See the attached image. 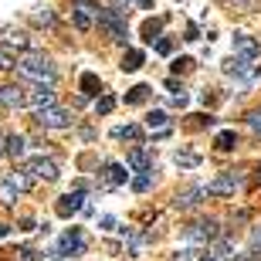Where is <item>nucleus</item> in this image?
<instances>
[{
	"label": "nucleus",
	"mask_w": 261,
	"mask_h": 261,
	"mask_svg": "<svg viewBox=\"0 0 261 261\" xmlns=\"http://www.w3.org/2000/svg\"><path fill=\"white\" fill-rule=\"evenodd\" d=\"M14 68L24 78H31V82H48V85H55V78H58V68H55V61L44 51H24Z\"/></svg>",
	"instance_id": "f257e3e1"
},
{
	"label": "nucleus",
	"mask_w": 261,
	"mask_h": 261,
	"mask_svg": "<svg viewBox=\"0 0 261 261\" xmlns=\"http://www.w3.org/2000/svg\"><path fill=\"white\" fill-rule=\"evenodd\" d=\"M95 24H98V31H102L109 41H116V44H126V41H129L126 10H119V7H98Z\"/></svg>",
	"instance_id": "f03ea898"
},
{
	"label": "nucleus",
	"mask_w": 261,
	"mask_h": 261,
	"mask_svg": "<svg viewBox=\"0 0 261 261\" xmlns=\"http://www.w3.org/2000/svg\"><path fill=\"white\" fill-rule=\"evenodd\" d=\"M82 251H85V234H82V227H68L58 241H55L51 258H71V254H82Z\"/></svg>",
	"instance_id": "7ed1b4c3"
},
{
	"label": "nucleus",
	"mask_w": 261,
	"mask_h": 261,
	"mask_svg": "<svg viewBox=\"0 0 261 261\" xmlns=\"http://www.w3.org/2000/svg\"><path fill=\"white\" fill-rule=\"evenodd\" d=\"M95 14H98V0H71V24L82 34L95 28Z\"/></svg>",
	"instance_id": "20e7f679"
},
{
	"label": "nucleus",
	"mask_w": 261,
	"mask_h": 261,
	"mask_svg": "<svg viewBox=\"0 0 261 261\" xmlns=\"http://www.w3.org/2000/svg\"><path fill=\"white\" fill-rule=\"evenodd\" d=\"M217 234H221L217 221H214V217H200V221H194L184 231V238H187V241H194V244H207V241H214Z\"/></svg>",
	"instance_id": "39448f33"
},
{
	"label": "nucleus",
	"mask_w": 261,
	"mask_h": 261,
	"mask_svg": "<svg viewBox=\"0 0 261 261\" xmlns=\"http://www.w3.org/2000/svg\"><path fill=\"white\" fill-rule=\"evenodd\" d=\"M38 126H44V129H68L71 126V116H68L65 109H58V106H44V109H38Z\"/></svg>",
	"instance_id": "423d86ee"
},
{
	"label": "nucleus",
	"mask_w": 261,
	"mask_h": 261,
	"mask_svg": "<svg viewBox=\"0 0 261 261\" xmlns=\"http://www.w3.org/2000/svg\"><path fill=\"white\" fill-rule=\"evenodd\" d=\"M78 211H85V190H82V187H78L75 194L58 197V203H55V214H58V217H75Z\"/></svg>",
	"instance_id": "0eeeda50"
},
{
	"label": "nucleus",
	"mask_w": 261,
	"mask_h": 261,
	"mask_svg": "<svg viewBox=\"0 0 261 261\" xmlns=\"http://www.w3.org/2000/svg\"><path fill=\"white\" fill-rule=\"evenodd\" d=\"M221 68H224V75H234V78H248V82H251V78H258V71L251 68V61L241 58V55H231V58H224Z\"/></svg>",
	"instance_id": "6e6552de"
},
{
	"label": "nucleus",
	"mask_w": 261,
	"mask_h": 261,
	"mask_svg": "<svg viewBox=\"0 0 261 261\" xmlns=\"http://www.w3.org/2000/svg\"><path fill=\"white\" fill-rule=\"evenodd\" d=\"M28 173L34 176V180H44V184H51V180H58V166H55V160L34 156V160L28 163Z\"/></svg>",
	"instance_id": "1a4fd4ad"
},
{
	"label": "nucleus",
	"mask_w": 261,
	"mask_h": 261,
	"mask_svg": "<svg viewBox=\"0 0 261 261\" xmlns=\"http://www.w3.org/2000/svg\"><path fill=\"white\" fill-rule=\"evenodd\" d=\"M24 106H31L34 112L38 109H44V106H55V88L48 85V82H38V85L31 88V95H28V102Z\"/></svg>",
	"instance_id": "9d476101"
},
{
	"label": "nucleus",
	"mask_w": 261,
	"mask_h": 261,
	"mask_svg": "<svg viewBox=\"0 0 261 261\" xmlns=\"http://www.w3.org/2000/svg\"><path fill=\"white\" fill-rule=\"evenodd\" d=\"M234 55H241L248 61L261 58V41H254L251 34H234Z\"/></svg>",
	"instance_id": "9b49d317"
},
{
	"label": "nucleus",
	"mask_w": 261,
	"mask_h": 261,
	"mask_svg": "<svg viewBox=\"0 0 261 261\" xmlns=\"http://www.w3.org/2000/svg\"><path fill=\"white\" fill-rule=\"evenodd\" d=\"M234 190H238V176L234 173H221L217 180H211L203 187V194H211V197H231Z\"/></svg>",
	"instance_id": "f8f14e48"
},
{
	"label": "nucleus",
	"mask_w": 261,
	"mask_h": 261,
	"mask_svg": "<svg viewBox=\"0 0 261 261\" xmlns=\"http://www.w3.org/2000/svg\"><path fill=\"white\" fill-rule=\"evenodd\" d=\"M126 180H129V173H126V166L122 163H106L102 166V187H126Z\"/></svg>",
	"instance_id": "ddd939ff"
},
{
	"label": "nucleus",
	"mask_w": 261,
	"mask_h": 261,
	"mask_svg": "<svg viewBox=\"0 0 261 261\" xmlns=\"http://www.w3.org/2000/svg\"><path fill=\"white\" fill-rule=\"evenodd\" d=\"M126 166L129 170H153V153L146 149V146H136V149H129V156H126Z\"/></svg>",
	"instance_id": "4468645a"
},
{
	"label": "nucleus",
	"mask_w": 261,
	"mask_h": 261,
	"mask_svg": "<svg viewBox=\"0 0 261 261\" xmlns=\"http://www.w3.org/2000/svg\"><path fill=\"white\" fill-rule=\"evenodd\" d=\"M200 197H203V187H190V190H184V194H176L173 207L176 211H194L197 203H200Z\"/></svg>",
	"instance_id": "2eb2a0df"
},
{
	"label": "nucleus",
	"mask_w": 261,
	"mask_h": 261,
	"mask_svg": "<svg viewBox=\"0 0 261 261\" xmlns=\"http://www.w3.org/2000/svg\"><path fill=\"white\" fill-rule=\"evenodd\" d=\"M24 102H28V95H24V88H17V85L0 88V106H7V109H20Z\"/></svg>",
	"instance_id": "dca6fc26"
},
{
	"label": "nucleus",
	"mask_w": 261,
	"mask_h": 261,
	"mask_svg": "<svg viewBox=\"0 0 261 261\" xmlns=\"http://www.w3.org/2000/svg\"><path fill=\"white\" fill-rule=\"evenodd\" d=\"M163 24H166V17H146V20H143V28H139L143 41H149V44H153V41L163 34Z\"/></svg>",
	"instance_id": "f3484780"
},
{
	"label": "nucleus",
	"mask_w": 261,
	"mask_h": 261,
	"mask_svg": "<svg viewBox=\"0 0 261 261\" xmlns=\"http://www.w3.org/2000/svg\"><path fill=\"white\" fill-rule=\"evenodd\" d=\"M78 88H82V98H92V95H98L102 82H98L95 71H82V78H78Z\"/></svg>",
	"instance_id": "a211bd4d"
},
{
	"label": "nucleus",
	"mask_w": 261,
	"mask_h": 261,
	"mask_svg": "<svg viewBox=\"0 0 261 261\" xmlns=\"http://www.w3.org/2000/svg\"><path fill=\"white\" fill-rule=\"evenodd\" d=\"M143 61H146V55L139 48H126V55H122L119 68H122V71H139V68H143Z\"/></svg>",
	"instance_id": "6ab92c4d"
},
{
	"label": "nucleus",
	"mask_w": 261,
	"mask_h": 261,
	"mask_svg": "<svg viewBox=\"0 0 261 261\" xmlns=\"http://www.w3.org/2000/svg\"><path fill=\"white\" fill-rule=\"evenodd\" d=\"M31 20H34L38 28H55V24H58V17H55L51 7H34L31 10Z\"/></svg>",
	"instance_id": "aec40b11"
},
{
	"label": "nucleus",
	"mask_w": 261,
	"mask_h": 261,
	"mask_svg": "<svg viewBox=\"0 0 261 261\" xmlns=\"http://www.w3.org/2000/svg\"><path fill=\"white\" fill-rule=\"evenodd\" d=\"M234 146H238V133H234V129H221V133L214 136V149L227 153V149H234Z\"/></svg>",
	"instance_id": "412c9836"
},
{
	"label": "nucleus",
	"mask_w": 261,
	"mask_h": 261,
	"mask_svg": "<svg viewBox=\"0 0 261 261\" xmlns=\"http://www.w3.org/2000/svg\"><path fill=\"white\" fill-rule=\"evenodd\" d=\"M211 244H214V248H211V254H217L221 261H227V258L234 254V241H231V238H221V234H217V238H214Z\"/></svg>",
	"instance_id": "4be33fe9"
},
{
	"label": "nucleus",
	"mask_w": 261,
	"mask_h": 261,
	"mask_svg": "<svg viewBox=\"0 0 261 261\" xmlns=\"http://www.w3.org/2000/svg\"><path fill=\"white\" fill-rule=\"evenodd\" d=\"M4 143H7V146H4V153H7V156H14V160H17V156H24V146H28V139H24L20 133L7 136Z\"/></svg>",
	"instance_id": "5701e85b"
},
{
	"label": "nucleus",
	"mask_w": 261,
	"mask_h": 261,
	"mask_svg": "<svg viewBox=\"0 0 261 261\" xmlns=\"http://www.w3.org/2000/svg\"><path fill=\"white\" fill-rule=\"evenodd\" d=\"M153 173H156V170H139V173H136L133 180H129V184H133V190H136V194H146V190L153 187Z\"/></svg>",
	"instance_id": "b1692460"
},
{
	"label": "nucleus",
	"mask_w": 261,
	"mask_h": 261,
	"mask_svg": "<svg viewBox=\"0 0 261 261\" xmlns=\"http://www.w3.org/2000/svg\"><path fill=\"white\" fill-rule=\"evenodd\" d=\"M176 166H184V170H194V166H200V156L190 153V149H176Z\"/></svg>",
	"instance_id": "393cba45"
},
{
	"label": "nucleus",
	"mask_w": 261,
	"mask_h": 261,
	"mask_svg": "<svg viewBox=\"0 0 261 261\" xmlns=\"http://www.w3.org/2000/svg\"><path fill=\"white\" fill-rule=\"evenodd\" d=\"M4 44H17L20 51H31V38L24 34V31H7V38H4Z\"/></svg>",
	"instance_id": "a878e982"
},
{
	"label": "nucleus",
	"mask_w": 261,
	"mask_h": 261,
	"mask_svg": "<svg viewBox=\"0 0 261 261\" xmlns=\"http://www.w3.org/2000/svg\"><path fill=\"white\" fill-rule=\"evenodd\" d=\"M149 92H153L149 85H136V88H129L126 106H139V102H146V98H149Z\"/></svg>",
	"instance_id": "bb28decb"
},
{
	"label": "nucleus",
	"mask_w": 261,
	"mask_h": 261,
	"mask_svg": "<svg viewBox=\"0 0 261 261\" xmlns=\"http://www.w3.org/2000/svg\"><path fill=\"white\" fill-rule=\"evenodd\" d=\"M7 180H10L14 187H17L20 194H28V190H31V176H28V170H14V173H10Z\"/></svg>",
	"instance_id": "cd10ccee"
},
{
	"label": "nucleus",
	"mask_w": 261,
	"mask_h": 261,
	"mask_svg": "<svg viewBox=\"0 0 261 261\" xmlns=\"http://www.w3.org/2000/svg\"><path fill=\"white\" fill-rule=\"evenodd\" d=\"M166 122H170V119H166V112H160V109L146 116V126H149V129H166Z\"/></svg>",
	"instance_id": "c85d7f7f"
},
{
	"label": "nucleus",
	"mask_w": 261,
	"mask_h": 261,
	"mask_svg": "<svg viewBox=\"0 0 261 261\" xmlns=\"http://www.w3.org/2000/svg\"><path fill=\"white\" fill-rule=\"evenodd\" d=\"M17 187L10 184V180H4V184H0V197H4V203H17Z\"/></svg>",
	"instance_id": "c756f323"
},
{
	"label": "nucleus",
	"mask_w": 261,
	"mask_h": 261,
	"mask_svg": "<svg viewBox=\"0 0 261 261\" xmlns=\"http://www.w3.org/2000/svg\"><path fill=\"white\" fill-rule=\"evenodd\" d=\"M112 109H116V98H112V95H102V98L95 102V112H98V116H109Z\"/></svg>",
	"instance_id": "7c9ffc66"
},
{
	"label": "nucleus",
	"mask_w": 261,
	"mask_h": 261,
	"mask_svg": "<svg viewBox=\"0 0 261 261\" xmlns=\"http://www.w3.org/2000/svg\"><path fill=\"white\" fill-rule=\"evenodd\" d=\"M112 136H116V139H136V136H139V126H116Z\"/></svg>",
	"instance_id": "2f4dec72"
},
{
	"label": "nucleus",
	"mask_w": 261,
	"mask_h": 261,
	"mask_svg": "<svg viewBox=\"0 0 261 261\" xmlns=\"http://www.w3.org/2000/svg\"><path fill=\"white\" fill-rule=\"evenodd\" d=\"M153 44H156V51H160V55H170V51H173V41L163 38V34H160V38H156Z\"/></svg>",
	"instance_id": "473e14b6"
},
{
	"label": "nucleus",
	"mask_w": 261,
	"mask_h": 261,
	"mask_svg": "<svg viewBox=\"0 0 261 261\" xmlns=\"http://www.w3.org/2000/svg\"><path fill=\"white\" fill-rule=\"evenodd\" d=\"M170 102H173L176 109H187V102H190V95H187L184 88H180V92H173V95H170Z\"/></svg>",
	"instance_id": "72a5a7b5"
},
{
	"label": "nucleus",
	"mask_w": 261,
	"mask_h": 261,
	"mask_svg": "<svg viewBox=\"0 0 261 261\" xmlns=\"http://www.w3.org/2000/svg\"><path fill=\"white\" fill-rule=\"evenodd\" d=\"M194 65H197L194 58H176V61H173V71H180V75H184V71H190Z\"/></svg>",
	"instance_id": "f704fd0d"
},
{
	"label": "nucleus",
	"mask_w": 261,
	"mask_h": 261,
	"mask_svg": "<svg viewBox=\"0 0 261 261\" xmlns=\"http://www.w3.org/2000/svg\"><path fill=\"white\" fill-rule=\"evenodd\" d=\"M194 254H197L194 248H184V251H173V258H170V261H197Z\"/></svg>",
	"instance_id": "c9c22d12"
},
{
	"label": "nucleus",
	"mask_w": 261,
	"mask_h": 261,
	"mask_svg": "<svg viewBox=\"0 0 261 261\" xmlns=\"http://www.w3.org/2000/svg\"><path fill=\"white\" fill-rule=\"evenodd\" d=\"M14 65H17V61H14V58H10V55H7V51L0 48V71H10V68H14Z\"/></svg>",
	"instance_id": "e433bc0d"
},
{
	"label": "nucleus",
	"mask_w": 261,
	"mask_h": 261,
	"mask_svg": "<svg viewBox=\"0 0 261 261\" xmlns=\"http://www.w3.org/2000/svg\"><path fill=\"white\" fill-rule=\"evenodd\" d=\"M251 251H254V254H261V224L251 231Z\"/></svg>",
	"instance_id": "4c0bfd02"
},
{
	"label": "nucleus",
	"mask_w": 261,
	"mask_h": 261,
	"mask_svg": "<svg viewBox=\"0 0 261 261\" xmlns=\"http://www.w3.org/2000/svg\"><path fill=\"white\" fill-rule=\"evenodd\" d=\"M248 126H251L254 133L261 136V109H258V112H251V116H248Z\"/></svg>",
	"instance_id": "58836bf2"
},
{
	"label": "nucleus",
	"mask_w": 261,
	"mask_h": 261,
	"mask_svg": "<svg viewBox=\"0 0 261 261\" xmlns=\"http://www.w3.org/2000/svg\"><path fill=\"white\" fill-rule=\"evenodd\" d=\"M98 227H102V231H116V217H98Z\"/></svg>",
	"instance_id": "ea45409f"
},
{
	"label": "nucleus",
	"mask_w": 261,
	"mask_h": 261,
	"mask_svg": "<svg viewBox=\"0 0 261 261\" xmlns=\"http://www.w3.org/2000/svg\"><path fill=\"white\" fill-rule=\"evenodd\" d=\"M200 38V31H197V24H190V28H187V38L184 41H197Z\"/></svg>",
	"instance_id": "a19ab883"
},
{
	"label": "nucleus",
	"mask_w": 261,
	"mask_h": 261,
	"mask_svg": "<svg viewBox=\"0 0 261 261\" xmlns=\"http://www.w3.org/2000/svg\"><path fill=\"white\" fill-rule=\"evenodd\" d=\"M234 261H261V254H254V251H248V254H241V258H234Z\"/></svg>",
	"instance_id": "79ce46f5"
},
{
	"label": "nucleus",
	"mask_w": 261,
	"mask_h": 261,
	"mask_svg": "<svg viewBox=\"0 0 261 261\" xmlns=\"http://www.w3.org/2000/svg\"><path fill=\"white\" fill-rule=\"evenodd\" d=\"M20 258H24V261H38V254L31 251V248H24V251H20Z\"/></svg>",
	"instance_id": "37998d69"
},
{
	"label": "nucleus",
	"mask_w": 261,
	"mask_h": 261,
	"mask_svg": "<svg viewBox=\"0 0 261 261\" xmlns=\"http://www.w3.org/2000/svg\"><path fill=\"white\" fill-rule=\"evenodd\" d=\"M109 4H112V7H119V10H126L129 4H133V0H109Z\"/></svg>",
	"instance_id": "c03bdc74"
},
{
	"label": "nucleus",
	"mask_w": 261,
	"mask_h": 261,
	"mask_svg": "<svg viewBox=\"0 0 261 261\" xmlns=\"http://www.w3.org/2000/svg\"><path fill=\"white\" fill-rule=\"evenodd\" d=\"M7 234H10V224H0V241H4Z\"/></svg>",
	"instance_id": "a18cd8bd"
},
{
	"label": "nucleus",
	"mask_w": 261,
	"mask_h": 261,
	"mask_svg": "<svg viewBox=\"0 0 261 261\" xmlns=\"http://www.w3.org/2000/svg\"><path fill=\"white\" fill-rule=\"evenodd\" d=\"M197 261H221V258H217V254H211V251H207V254H203V258H197Z\"/></svg>",
	"instance_id": "49530a36"
},
{
	"label": "nucleus",
	"mask_w": 261,
	"mask_h": 261,
	"mask_svg": "<svg viewBox=\"0 0 261 261\" xmlns=\"http://www.w3.org/2000/svg\"><path fill=\"white\" fill-rule=\"evenodd\" d=\"M136 4H139V7H153V0H136Z\"/></svg>",
	"instance_id": "de8ad7c7"
},
{
	"label": "nucleus",
	"mask_w": 261,
	"mask_h": 261,
	"mask_svg": "<svg viewBox=\"0 0 261 261\" xmlns=\"http://www.w3.org/2000/svg\"><path fill=\"white\" fill-rule=\"evenodd\" d=\"M227 4H244V0H227Z\"/></svg>",
	"instance_id": "09e8293b"
},
{
	"label": "nucleus",
	"mask_w": 261,
	"mask_h": 261,
	"mask_svg": "<svg viewBox=\"0 0 261 261\" xmlns=\"http://www.w3.org/2000/svg\"><path fill=\"white\" fill-rule=\"evenodd\" d=\"M0 153H4V146H0Z\"/></svg>",
	"instance_id": "8fccbe9b"
}]
</instances>
